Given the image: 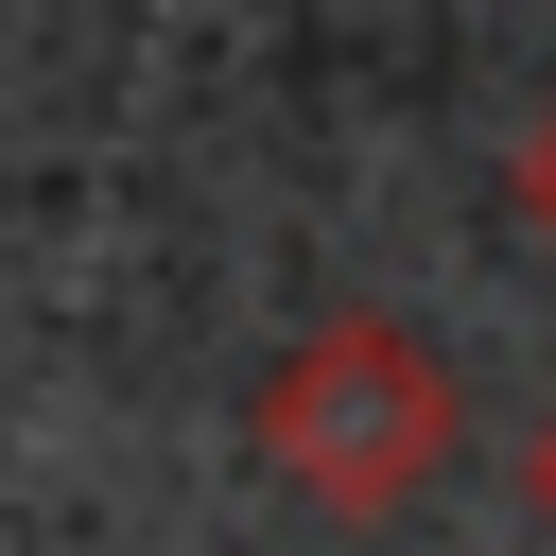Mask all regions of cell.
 <instances>
[{
    "label": "cell",
    "mask_w": 556,
    "mask_h": 556,
    "mask_svg": "<svg viewBox=\"0 0 556 556\" xmlns=\"http://www.w3.org/2000/svg\"><path fill=\"white\" fill-rule=\"evenodd\" d=\"M521 208H539V226H556V122H539V139H521Z\"/></svg>",
    "instance_id": "6da1fadb"
},
{
    "label": "cell",
    "mask_w": 556,
    "mask_h": 556,
    "mask_svg": "<svg viewBox=\"0 0 556 556\" xmlns=\"http://www.w3.org/2000/svg\"><path fill=\"white\" fill-rule=\"evenodd\" d=\"M539 504H556V434H539Z\"/></svg>",
    "instance_id": "7a4b0ae2"
}]
</instances>
